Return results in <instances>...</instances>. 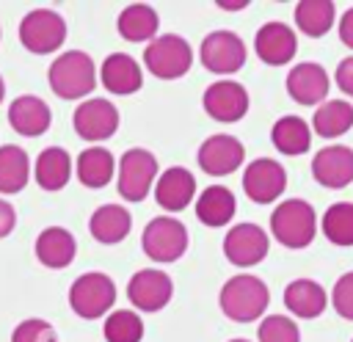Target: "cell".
Returning <instances> with one entry per match:
<instances>
[{
  "instance_id": "1",
  "label": "cell",
  "mask_w": 353,
  "mask_h": 342,
  "mask_svg": "<svg viewBox=\"0 0 353 342\" xmlns=\"http://www.w3.org/2000/svg\"><path fill=\"white\" fill-rule=\"evenodd\" d=\"M97 63L85 50H66L55 55V61L47 69L50 91L61 99H88L97 88Z\"/></svg>"
},
{
  "instance_id": "2",
  "label": "cell",
  "mask_w": 353,
  "mask_h": 342,
  "mask_svg": "<svg viewBox=\"0 0 353 342\" xmlns=\"http://www.w3.org/2000/svg\"><path fill=\"white\" fill-rule=\"evenodd\" d=\"M270 303V290L268 284L254 276V273H237L223 281L218 292V306L221 312L234 320V323H254L265 314Z\"/></svg>"
},
{
  "instance_id": "3",
  "label": "cell",
  "mask_w": 353,
  "mask_h": 342,
  "mask_svg": "<svg viewBox=\"0 0 353 342\" xmlns=\"http://www.w3.org/2000/svg\"><path fill=\"white\" fill-rule=\"evenodd\" d=\"M270 234L284 248H306L317 234V212L306 199H284L270 212Z\"/></svg>"
},
{
  "instance_id": "4",
  "label": "cell",
  "mask_w": 353,
  "mask_h": 342,
  "mask_svg": "<svg viewBox=\"0 0 353 342\" xmlns=\"http://www.w3.org/2000/svg\"><path fill=\"white\" fill-rule=\"evenodd\" d=\"M113 303L116 281L102 270H85L69 287V309L83 320H99L110 314Z\"/></svg>"
},
{
  "instance_id": "5",
  "label": "cell",
  "mask_w": 353,
  "mask_h": 342,
  "mask_svg": "<svg viewBox=\"0 0 353 342\" xmlns=\"http://www.w3.org/2000/svg\"><path fill=\"white\" fill-rule=\"evenodd\" d=\"M143 66L160 80H179L193 66V47L179 33H160L143 50Z\"/></svg>"
},
{
  "instance_id": "6",
  "label": "cell",
  "mask_w": 353,
  "mask_h": 342,
  "mask_svg": "<svg viewBox=\"0 0 353 342\" xmlns=\"http://www.w3.org/2000/svg\"><path fill=\"white\" fill-rule=\"evenodd\" d=\"M160 177L157 157L149 149L132 146L121 154L116 168V190L124 201H143L149 190H154V182Z\"/></svg>"
},
{
  "instance_id": "7",
  "label": "cell",
  "mask_w": 353,
  "mask_h": 342,
  "mask_svg": "<svg viewBox=\"0 0 353 342\" xmlns=\"http://www.w3.org/2000/svg\"><path fill=\"white\" fill-rule=\"evenodd\" d=\"M188 229L179 218L174 215H157L152 218L146 226H143V234H141V248L143 254L152 259V262H160V265H168V262H176L185 251H188Z\"/></svg>"
},
{
  "instance_id": "8",
  "label": "cell",
  "mask_w": 353,
  "mask_h": 342,
  "mask_svg": "<svg viewBox=\"0 0 353 342\" xmlns=\"http://www.w3.org/2000/svg\"><path fill=\"white\" fill-rule=\"evenodd\" d=\"M19 44L33 55H50L66 41V22L55 8H33L19 19Z\"/></svg>"
},
{
  "instance_id": "9",
  "label": "cell",
  "mask_w": 353,
  "mask_h": 342,
  "mask_svg": "<svg viewBox=\"0 0 353 342\" xmlns=\"http://www.w3.org/2000/svg\"><path fill=\"white\" fill-rule=\"evenodd\" d=\"M245 58H248L245 41L234 30L218 28V30H210L201 39L199 61L212 74H234V72H240L245 66Z\"/></svg>"
},
{
  "instance_id": "10",
  "label": "cell",
  "mask_w": 353,
  "mask_h": 342,
  "mask_svg": "<svg viewBox=\"0 0 353 342\" xmlns=\"http://www.w3.org/2000/svg\"><path fill=\"white\" fill-rule=\"evenodd\" d=\"M119 108L105 99V97H88L83 102H77L74 113H72V127L74 132L88 141L91 146H99V141H108L116 135L119 130Z\"/></svg>"
},
{
  "instance_id": "11",
  "label": "cell",
  "mask_w": 353,
  "mask_h": 342,
  "mask_svg": "<svg viewBox=\"0 0 353 342\" xmlns=\"http://www.w3.org/2000/svg\"><path fill=\"white\" fill-rule=\"evenodd\" d=\"M268 251H270V234L251 221L234 223L223 234V256L234 268H254L268 256Z\"/></svg>"
},
{
  "instance_id": "12",
  "label": "cell",
  "mask_w": 353,
  "mask_h": 342,
  "mask_svg": "<svg viewBox=\"0 0 353 342\" xmlns=\"http://www.w3.org/2000/svg\"><path fill=\"white\" fill-rule=\"evenodd\" d=\"M201 108L210 119L223 121V124H234L248 113V91L243 83H237L232 77H221L204 88Z\"/></svg>"
},
{
  "instance_id": "13",
  "label": "cell",
  "mask_w": 353,
  "mask_h": 342,
  "mask_svg": "<svg viewBox=\"0 0 353 342\" xmlns=\"http://www.w3.org/2000/svg\"><path fill=\"white\" fill-rule=\"evenodd\" d=\"M196 160H199L204 174L229 177L245 163V146H243L240 138H234L229 132H215V135L201 141V146L196 152Z\"/></svg>"
},
{
  "instance_id": "14",
  "label": "cell",
  "mask_w": 353,
  "mask_h": 342,
  "mask_svg": "<svg viewBox=\"0 0 353 342\" xmlns=\"http://www.w3.org/2000/svg\"><path fill=\"white\" fill-rule=\"evenodd\" d=\"M287 188V168L273 157H256L243 171V190L254 204H273Z\"/></svg>"
},
{
  "instance_id": "15",
  "label": "cell",
  "mask_w": 353,
  "mask_h": 342,
  "mask_svg": "<svg viewBox=\"0 0 353 342\" xmlns=\"http://www.w3.org/2000/svg\"><path fill=\"white\" fill-rule=\"evenodd\" d=\"M174 295V281L168 273L157 268L135 270L127 281V298L135 306V312H160L168 306Z\"/></svg>"
},
{
  "instance_id": "16",
  "label": "cell",
  "mask_w": 353,
  "mask_h": 342,
  "mask_svg": "<svg viewBox=\"0 0 353 342\" xmlns=\"http://www.w3.org/2000/svg\"><path fill=\"white\" fill-rule=\"evenodd\" d=\"M284 88L290 94L292 102L298 105H323L325 97H328V88H331V80H328V72L314 63V61H301L295 63L290 72H287V80H284Z\"/></svg>"
},
{
  "instance_id": "17",
  "label": "cell",
  "mask_w": 353,
  "mask_h": 342,
  "mask_svg": "<svg viewBox=\"0 0 353 342\" xmlns=\"http://www.w3.org/2000/svg\"><path fill=\"white\" fill-rule=\"evenodd\" d=\"M295 50H298V36L287 22H279V19L262 22V28L254 36V52L268 66L290 63L295 58Z\"/></svg>"
},
{
  "instance_id": "18",
  "label": "cell",
  "mask_w": 353,
  "mask_h": 342,
  "mask_svg": "<svg viewBox=\"0 0 353 342\" xmlns=\"http://www.w3.org/2000/svg\"><path fill=\"white\" fill-rule=\"evenodd\" d=\"M312 177L331 188H347L353 182V149L345 143H328L312 157Z\"/></svg>"
},
{
  "instance_id": "19",
  "label": "cell",
  "mask_w": 353,
  "mask_h": 342,
  "mask_svg": "<svg viewBox=\"0 0 353 342\" xmlns=\"http://www.w3.org/2000/svg\"><path fill=\"white\" fill-rule=\"evenodd\" d=\"M99 83L113 97H127L141 91L143 86V69L141 63L127 52H110L99 63Z\"/></svg>"
},
{
  "instance_id": "20",
  "label": "cell",
  "mask_w": 353,
  "mask_h": 342,
  "mask_svg": "<svg viewBox=\"0 0 353 342\" xmlns=\"http://www.w3.org/2000/svg\"><path fill=\"white\" fill-rule=\"evenodd\" d=\"M8 124L22 138H39V135H44L50 130L52 110H50V105L41 97H36V94H19L8 105Z\"/></svg>"
},
{
  "instance_id": "21",
  "label": "cell",
  "mask_w": 353,
  "mask_h": 342,
  "mask_svg": "<svg viewBox=\"0 0 353 342\" xmlns=\"http://www.w3.org/2000/svg\"><path fill=\"white\" fill-rule=\"evenodd\" d=\"M193 199H196V177L188 168L171 165V168L160 171L157 182H154V201H157V207H163L165 212H179Z\"/></svg>"
},
{
  "instance_id": "22",
  "label": "cell",
  "mask_w": 353,
  "mask_h": 342,
  "mask_svg": "<svg viewBox=\"0 0 353 342\" xmlns=\"http://www.w3.org/2000/svg\"><path fill=\"white\" fill-rule=\"evenodd\" d=\"M36 259L44 265V268H52V270H63L74 262V254H77V240L69 229L63 226H44L36 237Z\"/></svg>"
},
{
  "instance_id": "23",
  "label": "cell",
  "mask_w": 353,
  "mask_h": 342,
  "mask_svg": "<svg viewBox=\"0 0 353 342\" xmlns=\"http://www.w3.org/2000/svg\"><path fill=\"white\" fill-rule=\"evenodd\" d=\"M72 171H74V160L72 154L63 149V146H47L39 152L36 163H33V177H36V185L47 193H58L69 185L72 179Z\"/></svg>"
},
{
  "instance_id": "24",
  "label": "cell",
  "mask_w": 353,
  "mask_h": 342,
  "mask_svg": "<svg viewBox=\"0 0 353 342\" xmlns=\"http://www.w3.org/2000/svg\"><path fill=\"white\" fill-rule=\"evenodd\" d=\"M328 298L331 295L314 279H292L284 287V306H287V312L292 317H301V320L320 317L325 312V306H328Z\"/></svg>"
},
{
  "instance_id": "25",
  "label": "cell",
  "mask_w": 353,
  "mask_h": 342,
  "mask_svg": "<svg viewBox=\"0 0 353 342\" xmlns=\"http://www.w3.org/2000/svg\"><path fill=\"white\" fill-rule=\"evenodd\" d=\"M116 30L121 39L141 44V41H154L160 33V17L154 11V6L149 3H130L121 8L119 19H116Z\"/></svg>"
},
{
  "instance_id": "26",
  "label": "cell",
  "mask_w": 353,
  "mask_h": 342,
  "mask_svg": "<svg viewBox=\"0 0 353 342\" xmlns=\"http://www.w3.org/2000/svg\"><path fill=\"white\" fill-rule=\"evenodd\" d=\"M132 229V215L121 204H102L91 212L88 218V232L97 243L102 245H116L121 243Z\"/></svg>"
},
{
  "instance_id": "27",
  "label": "cell",
  "mask_w": 353,
  "mask_h": 342,
  "mask_svg": "<svg viewBox=\"0 0 353 342\" xmlns=\"http://www.w3.org/2000/svg\"><path fill=\"white\" fill-rule=\"evenodd\" d=\"M196 218L210 226V229H221V226H229L234 212H237V199L229 188L223 185H210L207 190L199 193L196 199Z\"/></svg>"
},
{
  "instance_id": "28",
  "label": "cell",
  "mask_w": 353,
  "mask_h": 342,
  "mask_svg": "<svg viewBox=\"0 0 353 342\" xmlns=\"http://www.w3.org/2000/svg\"><path fill=\"white\" fill-rule=\"evenodd\" d=\"M116 168H119V160L113 157V152L108 146H85L74 163L77 179L91 190L105 188L116 177Z\"/></svg>"
},
{
  "instance_id": "29",
  "label": "cell",
  "mask_w": 353,
  "mask_h": 342,
  "mask_svg": "<svg viewBox=\"0 0 353 342\" xmlns=\"http://www.w3.org/2000/svg\"><path fill=\"white\" fill-rule=\"evenodd\" d=\"M353 127V102L350 99H325L314 108L312 116V132L320 138H342Z\"/></svg>"
},
{
  "instance_id": "30",
  "label": "cell",
  "mask_w": 353,
  "mask_h": 342,
  "mask_svg": "<svg viewBox=\"0 0 353 342\" xmlns=\"http://www.w3.org/2000/svg\"><path fill=\"white\" fill-rule=\"evenodd\" d=\"M270 143L287 157L306 154L312 146V127L301 116H281L270 127Z\"/></svg>"
},
{
  "instance_id": "31",
  "label": "cell",
  "mask_w": 353,
  "mask_h": 342,
  "mask_svg": "<svg viewBox=\"0 0 353 342\" xmlns=\"http://www.w3.org/2000/svg\"><path fill=\"white\" fill-rule=\"evenodd\" d=\"M336 22V6L331 0H298L295 25L309 39H323Z\"/></svg>"
},
{
  "instance_id": "32",
  "label": "cell",
  "mask_w": 353,
  "mask_h": 342,
  "mask_svg": "<svg viewBox=\"0 0 353 342\" xmlns=\"http://www.w3.org/2000/svg\"><path fill=\"white\" fill-rule=\"evenodd\" d=\"M30 179V157L22 146L6 143L0 146V196L19 193Z\"/></svg>"
},
{
  "instance_id": "33",
  "label": "cell",
  "mask_w": 353,
  "mask_h": 342,
  "mask_svg": "<svg viewBox=\"0 0 353 342\" xmlns=\"http://www.w3.org/2000/svg\"><path fill=\"white\" fill-rule=\"evenodd\" d=\"M320 232L334 245H353V201H334L320 218Z\"/></svg>"
},
{
  "instance_id": "34",
  "label": "cell",
  "mask_w": 353,
  "mask_h": 342,
  "mask_svg": "<svg viewBox=\"0 0 353 342\" xmlns=\"http://www.w3.org/2000/svg\"><path fill=\"white\" fill-rule=\"evenodd\" d=\"M102 334L108 342H141L143 339V317L135 309H113L105 317Z\"/></svg>"
},
{
  "instance_id": "35",
  "label": "cell",
  "mask_w": 353,
  "mask_h": 342,
  "mask_svg": "<svg viewBox=\"0 0 353 342\" xmlns=\"http://www.w3.org/2000/svg\"><path fill=\"white\" fill-rule=\"evenodd\" d=\"M256 342H301L298 323L287 314H265L256 328Z\"/></svg>"
},
{
  "instance_id": "36",
  "label": "cell",
  "mask_w": 353,
  "mask_h": 342,
  "mask_svg": "<svg viewBox=\"0 0 353 342\" xmlns=\"http://www.w3.org/2000/svg\"><path fill=\"white\" fill-rule=\"evenodd\" d=\"M11 342H58V331L41 317H25L14 325Z\"/></svg>"
},
{
  "instance_id": "37",
  "label": "cell",
  "mask_w": 353,
  "mask_h": 342,
  "mask_svg": "<svg viewBox=\"0 0 353 342\" xmlns=\"http://www.w3.org/2000/svg\"><path fill=\"white\" fill-rule=\"evenodd\" d=\"M331 303H334V312H336L339 317L353 320V270L342 273V276L334 281Z\"/></svg>"
},
{
  "instance_id": "38",
  "label": "cell",
  "mask_w": 353,
  "mask_h": 342,
  "mask_svg": "<svg viewBox=\"0 0 353 342\" xmlns=\"http://www.w3.org/2000/svg\"><path fill=\"white\" fill-rule=\"evenodd\" d=\"M334 80H336V86H339V91L345 97H353V55H347V58H342L336 63Z\"/></svg>"
},
{
  "instance_id": "39",
  "label": "cell",
  "mask_w": 353,
  "mask_h": 342,
  "mask_svg": "<svg viewBox=\"0 0 353 342\" xmlns=\"http://www.w3.org/2000/svg\"><path fill=\"white\" fill-rule=\"evenodd\" d=\"M14 226H17V210L0 196V240L8 237L14 232Z\"/></svg>"
},
{
  "instance_id": "40",
  "label": "cell",
  "mask_w": 353,
  "mask_h": 342,
  "mask_svg": "<svg viewBox=\"0 0 353 342\" xmlns=\"http://www.w3.org/2000/svg\"><path fill=\"white\" fill-rule=\"evenodd\" d=\"M336 33H339V41H342L347 50H353V6L342 11L339 25H336Z\"/></svg>"
},
{
  "instance_id": "41",
  "label": "cell",
  "mask_w": 353,
  "mask_h": 342,
  "mask_svg": "<svg viewBox=\"0 0 353 342\" xmlns=\"http://www.w3.org/2000/svg\"><path fill=\"white\" fill-rule=\"evenodd\" d=\"M248 3L245 0H234V3H229V0H218V8H223V11H240V8H245Z\"/></svg>"
},
{
  "instance_id": "42",
  "label": "cell",
  "mask_w": 353,
  "mask_h": 342,
  "mask_svg": "<svg viewBox=\"0 0 353 342\" xmlns=\"http://www.w3.org/2000/svg\"><path fill=\"white\" fill-rule=\"evenodd\" d=\"M3 97H6V80L0 77V102H3Z\"/></svg>"
},
{
  "instance_id": "43",
  "label": "cell",
  "mask_w": 353,
  "mask_h": 342,
  "mask_svg": "<svg viewBox=\"0 0 353 342\" xmlns=\"http://www.w3.org/2000/svg\"><path fill=\"white\" fill-rule=\"evenodd\" d=\"M229 342H251V339H229Z\"/></svg>"
},
{
  "instance_id": "44",
  "label": "cell",
  "mask_w": 353,
  "mask_h": 342,
  "mask_svg": "<svg viewBox=\"0 0 353 342\" xmlns=\"http://www.w3.org/2000/svg\"><path fill=\"white\" fill-rule=\"evenodd\" d=\"M350 342H353V339H350Z\"/></svg>"
}]
</instances>
